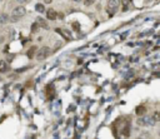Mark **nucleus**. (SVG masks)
<instances>
[{"mask_svg": "<svg viewBox=\"0 0 160 139\" xmlns=\"http://www.w3.org/2000/svg\"><path fill=\"white\" fill-rule=\"evenodd\" d=\"M25 14H26V9H25L24 6L19 5V6H16V8L13 10V13H11L10 16H9V20H10L11 23H15V21L20 20V18H23Z\"/></svg>", "mask_w": 160, "mask_h": 139, "instance_id": "1", "label": "nucleus"}, {"mask_svg": "<svg viewBox=\"0 0 160 139\" xmlns=\"http://www.w3.org/2000/svg\"><path fill=\"white\" fill-rule=\"evenodd\" d=\"M155 120H154V118L153 117H150V115H145V117H140L138 120H136V124L139 125V127H153V125H155Z\"/></svg>", "mask_w": 160, "mask_h": 139, "instance_id": "2", "label": "nucleus"}, {"mask_svg": "<svg viewBox=\"0 0 160 139\" xmlns=\"http://www.w3.org/2000/svg\"><path fill=\"white\" fill-rule=\"evenodd\" d=\"M50 54H51L50 48H48V46H43V48H40V49L38 50V53H36V59H38L39 62H41V60L46 59Z\"/></svg>", "mask_w": 160, "mask_h": 139, "instance_id": "3", "label": "nucleus"}, {"mask_svg": "<svg viewBox=\"0 0 160 139\" xmlns=\"http://www.w3.org/2000/svg\"><path fill=\"white\" fill-rule=\"evenodd\" d=\"M118 6H119V1L118 0H109L108 1V13L110 15H113L118 10Z\"/></svg>", "mask_w": 160, "mask_h": 139, "instance_id": "4", "label": "nucleus"}, {"mask_svg": "<svg viewBox=\"0 0 160 139\" xmlns=\"http://www.w3.org/2000/svg\"><path fill=\"white\" fill-rule=\"evenodd\" d=\"M46 18H48L49 20H55V19L58 18V14H56V11H55V10L49 9V10L46 11Z\"/></svg>", "mask_w": 160, "mask_h": 139, "instance_id": "5", "label": "nucleus"}, {"mask_svg": "<svg viewBox=\"0 0 160 139\" xmlns=\"http://www.w3.org/2000/svg\"><path fill=\"white\" fill-rule=\"evenodd\" d=\"M36 21H38V25H40L41 28H44V29H48V28H49V25L46 24V21H45L43 18H40V16H39V18L36 19Z\"/></svg>", "mask_w": 160, "mask_h": 139, "instance_id": "6", "label": "nucleus"}, {"mask_svg": "<svg viewBox=\"0 0 160 139\" xmlns=\"http://www.w3.org/2000/svg\"><path fill=\"white\" fill-rule=\"evenodd\" d=\"M8 21H9V15L5 13H1L0 14V24H5Z\"/></svg>", "mask_w": 160, "mask_h": 139, "instance_id": "7", "label": "nucleus"}, {"mask_svg": "<svg viewBox=\"0 0 160 139\" xmlns=\"http://www.w3.org/2000/svg\"><path fill=\"white\" fill-rule=\"evenodd\" d=\"M136 114L138 115H144V113L146 112V108L144 106V105H140V106H136Z\"/></svg>", "mask_w": 160, "mask_h": 139, "instance_id": "8", "label": "nucleus"}, {"mask_svg": "<svg viewBox=\"0 0 160 139\" xmlns=\"http://www.w3.org/2000/svg\"><path fill=\"white\" fill-rule=\"evenodd\" d=\"M6 70H8L6 62H4V60H0V73H5Z\"/></svg>", "mask_w": 160, "mask_h": 139, "instance_id": "9", "label": "nucleus"}, {"mask_svg": "<svg viewBox=\"0 0 160 139\" xmlns=\"http://www.w3.org/2000/svg\"><path fill=\"white\" fill-rule=\"evenodd\" d=\"M56 33H59V34L61 35V36H64L66 40H69V39H70V35L66 34L68 32H65V30H63V29H56Z\"/></svg>", "mask_w": 160, "mask_h": 139, "instance_id": "10", "label": "nucleus"}, {"mask_svg": "<svg viewBox=\"0 0 160 139\" xmlns=\"http://www.w3.org/2000/svg\"><path fill=\"white\" fill-rule=\"evenodd\" d=\"M35 9H36L38 13H44V11H45V8H44L43 4H36V5H35Z\"/></svg>", "mask_w": 160, "mask_h": 139, "instance_id": "11", "label": "nucleus"}, {"mask_svg": "<svg viewBox=\"0 0 160 139\" xmlns=\"http://www.w3.org/2000/svg\"><path fill=\"white\" fill-rule=\"evenodd\" d=\"M95 3V0H84V5L85 6H90V5H93Z\"/></svg>", "mask_w": 160, "mask_h": 139, "instance_id": "12", "label": "nucleus"}, {"mask_svg": "<svg viewBox=\"0 0 160 139\" xmlns=\"http://www.w3.org/2000/svg\"><path fill=\"white\" fill-rule=\"evenodd\" d=\"M153 118H154V120H155V122H158V120L160 119V117H159V112H155V113L153 114Z\"/></svg>", "mask_w": 160, "mask_h": 139, "instance_id": "13", "label": "nucleus"}, {"mask_svg": "<svg viewBox=\"0 0 160 139\" xmlns=\"http://www.w3.org/2000/svg\"><path fill=\"white\" fill-rule=\"evenodd\" d=\"M73 29H74V30H76V32H78V30H80L79 24H78V23H73Z\"/></svg>", "mask_w": 160, "mask_h": 139, "instance_id": "14", "label": "nucleus"}, {"mask_svg": "<svg viewBox=\"0 0 160 139\" xmlns=\"http://www.w3.org/2000/svg\"><path fill=\"white\" fill-rule=\"evenodd\" d=\"M36 29H38V23H34L31 26V32L33 33H36Z\"/></svg>", "mask_w": 160, "mask_h": 139, "instance_id": "15", "label": "nucleus"}, {"mask_svg": "<svg viewBox=\"0 0 160 139\" xmlns=\"http://www.w3.org/2000/svg\"><path fill=\"white\" fill-rule=\"evenodd\" d=\"M18 3H25V0H16Z\"/></svg>", "mask_w": 160, "mask_h": 139, "instance_id": "16", "label": "nucleus"}, {"mask_svg": "<svg viewBox=\"0 0 160 139\" xmlns=\"http://www.w3.org/2000/svg\"><path fill=\"white\" fill-rule=\"evenodd\" d=\"M44 1H45V3H48V4H50V3H51V0H44Z\"/></svg>", "mask_w": 160, "mask_h": 139, "instance_id": "17", "label": "nucleus"}, {"mask_svg": "<svg viewBox=\"0 0 160 139\" xmlns=\"http://www.w3.org/2000/svg\"><path fill=\"white\" fill-rule=\"evenodd\" d=\"M74 1H81V0H74Z\"/></svg>", "mask_w": 160, "mask_h": 139, "instance_id": "18", "label": "nucleus"}, {"mask_svg": "<svg viewBox=\"0 0 160 139\" xmlns=\"http://www.w3.org/2000/svg\"><path fill=\"white\" fill-rule=\"evenodd\" d=\"M145 1H149V0H145Z\"/></svg>", "mask_w": 160, "mask_h": 139, "instance_id": "19", "label": "nucleus"}, {"mask_svg": "<svg viewBox=\"0 0 160 139\" xmlns=\"http://www.w3.org/2000/svg\"><path fill=\"white\" fill-rule=\"evenodd\" d=\"M0 80H1V79H0Z\"/></svg>", "mask_w": 160, "mask_h": 139, "instance_id": "20", "label": "nucleus"}]
</instances>
